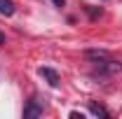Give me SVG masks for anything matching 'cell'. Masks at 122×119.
Returning a JSON list of instances; mask_svg holds the SVG:
<instances>
[{
	"mask_svg": "<svg viewBox=\"0 0 122 119\" xmlns=\"http://www.w3.org/2000/svg\"><path fill=\"white\" fill-rule=\"evenodd\" d=\"M38 73H40V77H45V79H47L49 87H59V73H56L54 68H40Z\"/></svg>",
	"mask_w": 122,
	"mask_h": 119,
	"instance_id": "cell-1",
	"label": "cell"
},
{
	"mask_svg": "<svg viewBox=\"0 0 122 119\" xmlns=\"http://www.w3.org/2000/svg\"><path fill=\"white\" fill-rule=\"evenodd\" d=\"M40 114H42V105L38 103V101H30L24 107V117L26 119H35V117H40Z\"/></svg>",
	"mask_w": 122,
	"mask_h": 119,
	"instance_id": "cell-2",
	"label": "cell"
},
{
	"mask_svg": "<svg viewBox=\"0 0 122 119\" xmlns=\"http://www.w3.org/2000/svg\"><path fill=\"white\" fill-rule=\"evenodd\" d=\"M85 56L89 61H94V63H99V61H106V59H110V54H108L106 49H87L85 51Z\"/></svg>",
	"mask_w": 122,
	"mask_h": 119,
	"instance_id": "cell-3",
	"label": "cell"
},
{
	"mask_svg": "<svg viewBox=\"0 0 122 119\" xmlns=\"http://www.w3.org/2000/svg\"><path fill=\"white\" fill-rule=\"evenodd\" d=\"M0 14L2 16H12L14 14V2H12V0H0Z\"/></svg>",
	"mask_w": 122,
	"mask_h": 119,
	"instance_id": "cell-4",
	"label": "cell"
},
{
	"mask_svg": "<svg viewBox=\"0 0 122 119\" xmlns=\"http://www.w3.org/2000/svg\"><path fill=\"white\" fill-rule=\"evenodd\" d=\"M89 112H92V114H96V117H103V119L110 117L106 107H101V105H96V103H92V105H89Z\"/></svg>",
	"mask_w": 122,
	"mask_h": 119,
	"instance_id": "cell-5",
	"label": "cell"
},
{
	"mask_svg": "<svg viewBox=\"0 0 122 119\" xmlns=\"http://www.w3.org/2000/svg\"><path fill=\"white\" fill-rule=\"evenodd\" d=\"M71 119H85L82 112H71Z\"/></svg>",
	"mask_w": 122,
	"mask_h": 119,
	"instance_id": "cell-6",
	"label": "cell"
},
{
	"mask_svg": "<svg viewBox=\"0 0 122 119\" xmlns=\"http://www.w3.org/2000/svg\"><path fill=\"white\" fill-rule=\"evenodd\" d=\"M52 2H54L56 7H63V0H52Z\"/></svg>",
	"mask_w": 122,
	"mask_h": 119,
	"instance_id": "cell-7",
	"label": "cell"
},
{
	"mask_svg": "<svg viewBox=\"0 0 122 119\" xmlns=\"http://www.w3.org/2000/svg\"><path fill=\"white\" fill-rule=\"evenodd\" d=\"M2 42H5V35H2V33H0V45H2Z\"/></svg>",
	"mask_w": 122,
	"mask_h": 119,
	"instance_id": "cell-8",
	"label": "cell"
}]
</instances>
